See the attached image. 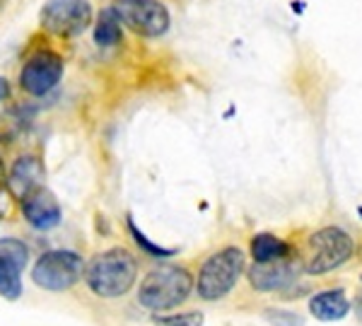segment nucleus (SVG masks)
Returning a JSON list of instances; mask_svg holds the SVG:
<instances>
[{"label": "nucleus", "instance_id": "nucleus-22", "mask_svg": "<svg viewBox=\"0 0 362 326\" xmlns=\"http://www.w3.org/2000/svg\"><path fill=\"white\" fill-rule=\"evenodd\" d=\"M355 312H358V317L362 319V298L358 300V310H355Z\"/></svg>", "mask_w": 362, "mask_h": 326}, {"label": "nucleus", "instance_id": "nucleus-17", "mask_svg": "<svg viewBox=\"0 0 362 326\" xmlns=\"http://www.w3.org/2000/svg\"><path fill=\"white\" fill-rule=\"evenodd\" d=\"M128 230H131L133 240H136V244H138L140 249H143L145 254H150V256H160V259H165V256H174V254H177V249H165V247H157V244L150 242L148 237H145L143 232L138 230L136 223H133L131 218H128Z\"/></svg>", "mask_w": 362, "mask_h": 326}, {"label": "nucleus", "instance_id": "nucleus-4", "mask_svg": "<svg viewBox=\"0 0 362 326\" xmlns=\"http://www.w3.org/2000/svg\"><path fill=\"white\" fill-rule=\"evenodd\" d=\"M355 242L341 227H321L307 240V254L302 269L309 276H324V273L338 269L353 256Z\"/></svg>", "mask_w": 362, "mask_h": 326}, {"label": "nucleus", "instance_id": "nucleus-19", "mask_svg": "<svg viewBox=\"0 0 362 326\" xmlns=\"http://www.w3.org/2000/svg\"><path fill=\"white\" fill-rule=\"evenodd\" d=\"M266 322L273 324V326H305V319L295 312H288V310H268L266 314Z\"/></svg>", "mask_w": 362, "mask_h": 326}, {"label": "nucleus", "instance_id": "nucleus-18", "mask_svg": "<svg viewBox=\"0 0 362 326\" xmlns=\"http://www.w3.org/2000/svg\"><path fill=\"white\" fill-rule=\"evenodd\" d=\"M25 121L15 114H3L0 116V143H13L22 131Z\"/></svg>", "mask_w": 362, "mask_h": 326}, {"label": "nucleus", "instance_id": "nucleus-20", "mask_svg": "<svg viewBox=\"0 0 362 326\" xmlns=\"http://www.w3.org/2000/svg\"><path fill=\"white\" fill-rule=\"evenodd\" d=\"M10 201H13V194L8 189V174H5V165L0 160V218L10 213Z\"/></svg>", "mask_w": 362, "mask_h": 326}, {"label": "nucleus", "instance_id": "nucleus-9", "mask_svg": "<svg viewBox=\"0 0 362 326\" xmlns=\"http://www.w3.org/2000/svg\"><path fill=\"white\" fill-rule=\"evenodd\" d=\"M29 249L20 240H0V298L17 300L22 295V273L27 269Z\"/></svg>", "mask_w": 362, "mask_h": 326}, {"label": "nucleus", "instance_id": "nucleus-8", "mask_svg": "<svg viewBox=\"0 0 362 326\" xmlns=\"http://www.w3.org/2000/svg\"><path fill=\"white\" fill-rule=\"evenodd\" d=\"M61 78H63V58L56 51L42 49L25 61L20 73V85L32 97H44L61 83Z\"/></svg>", "mask_w": 362, "mask_h": 326}, {"label": "nucleus", "instance_id": "nucleus-3", "mask_svg": "<svg viewBox=\"0 0 362 326\" xmlns=\"http://www.w3.org/2000/svg\"><path fill=\"white\" fill-rule=\"evenodd\" d=\"M244 252L239 247H225L203 261L198 271V295L203 300H220L232 293V288L244 273Z\"/></svg>", "mask_w": 362, "mask_h": 326}, {"label": "nucleus", "instance_id": "nucleus-11", "mask_svg": "<svg viewBox=\"0 0 362 326\" xmlns=\"http://www.w3.org/2000/svg\"><path fill=\"white\" fill-rule=\"evenodd\" d=\"M22 215L32 227L37 230H51L61 223V203L49 189L42 184L37 189H32L29 194L22 196Z\"/></svg>", "mask_w": 362, "mask_h": 326}, {"label": "nucleus", "instance_id": "nucleus-15", "mask_svg": "<svg viewBox=\"0 0 362 326\" xmlns=\"http://www.w3.org/2000/svg\"><path fill=\"white\" fill-rule=\"evenodd\" d=\"M121 20L116 17V13L112 8L102 10V15L97 17V27H95V42L97 46H104V49H109V46H116L121 44V39H124V32H121Z\"/></svg>", "mask_w": 362, "mask_h": 326}, {"label": "nucleus", "instance_id": "nucleus-7", "mask_svg": "<svg viewBox=\"0 0 362 326\" xmlns=\"http://www.w3.org/2000/svg\"><path fill=\"white\" fill-rule=\"evenodd\" d=\"M39 22L56 37H78L92 25V5L90 0H49Z\"/></svg>", "mask_w": 362, "mask_h": 326}, {"label": "nucleus", "instance_id": "nucleus-23", "mask_svg": "<svg viewBox=\"0 0 362 326\" xmlns=\"http://www.w3.org/2000/svg\"><path fill=\"white\" fill-rule=\"evenodd\" d=\"M360 218H362V208H360Z\"/></svg>", "mask_w": 362, "mask_h": 326}, {"label": "nucleus", "instance_id": "nucleus-5", "mask_svg": "<svg viewBox=\"0 0 362 326\" xmlns=\"http://www.w3.org/2000/svg\"><path fill=\"white\" fill-rule=\"evenodd\" d=\"M85 276V261L80 254L70 249H54L37 259L32 269V281L49 293H63L70 290Z\"/></svg>", "mask_w": 362, "mask_h": 326}, {"label": "nucleus", "instance_id": "nucleus-13", "mask_svg": "<svg viewBox=\"0 0 362 326\" xmlns=\"http://www.w3.org/2000/svg\"><path fill=\"white\" fill-rule=\"evenodd\" d=\"M309 312L319 322H341L350 312V300L343 290H324L309 300Z\"/></svg>", "mask_w": 362, "mask_h": 326}, {"label": "nucleus", "instance_id": "nucleus-10", "mask_svg": "<svg viewBox=\"0 0 362 326\" xmlns=\"http://www.w3.org/2000/svg\"><path fill=\"white\" fill-rule=\"evenodd\" d=\"M302 264L293 254L283 256V259L268 261V264H254L249 271V281L259 293H273V290H283L293 285L300 276Z\"/></svg>", "mask_w": 362, "mask_h": 326}, {"label": "nucleus", "instance_id": "nucleus-12", "mask_svg": "<svg viewBox=\"0 0 362 326\" xmlns=\"http://www.w3.org/2000/svg\"><path fill=\"white\" fill-rule=\"evenodd\" d=\"M42 182H44V162L37 155H22L8 174V189L17 199H22L32 189L42 186Z\"/></svg>", "mask_w": 362, "mask_h": 326}, {"label": "nucleus", "instance_id": "nucleus-6", "mask_svg": "<svg viewBox=\"0 0 362 326\" xmlns=\"http://www.w3.org/2000/svg\"><path fill=\"white\" fill-rule=\"evenodd\" d=\"M112 10L121 25L140 37H162L169 29V10L160 0H114Z\"/></svg>", "mask_w": 362, "mask_h": 326}, {"label": "nucleus", "instance_id": "nucleus-14", "mask_svg": "<svg viewBox=\"0 0 362 326\" xmlns=\"http://www.w3.org/2000/svg\"><path fill=\"white\" fill-rule=\"evenodd\" d=\"M251 256H254V264H268V261L290 256V244L283 242L276 235L261 232V235H256L251 240Z\"/></svg>", "mask_w": 362, "mask_h": 326}, {"label": "nucleus", "instance_id": "nucleus-16", "mask_svg": "<svg viewBox=\"0 0 362 326\" xmlns=\"http://www.w3.org/2000/svg\"><path fill=\"white\" fill-rule=\"evenodd\" d=\"M203 312H181V314H157L155 326H203Z\"/></svg>", "mask_w": 362, "mask_h": 326}, {"label": "nucleus", "instance_id": "nucleus-2", "mask_svg": "<svg viewBox=\"0 0 362 326\" xmlns=\"http://www.w3.org/2000/svg\"><path fill=\"white\" fill-rule=\"evenodd\" d=\"M194 290V278L184 266H160L143 278L138 288V302L145 310L165 312L184 305Z\"/></svg>", "mask_w": 362, "mask_h": 326}, {"label": "nucleus", "instance_id": "nucleus-1", "mask_svg": "<svg viewBox=\"0 0 362 326\" xmlns=\"http://www.w3.org/2000/svg\"><path fill=\"white\" fill-rule=\"evenodd\" d=\"M138 261L128 249L114 247L97 254L90 264H85V283L97 298H124L136 285Z\"/></svg>", "mask_w": 362, "mask_h": 326}, {"label": "nucleus", "instance_id": "nucleus-21", "mask_svg": "<svg viewBox=\"0 0 362 326\" xmlns=\"http://www.w3.org/2000/svg\"><path fill=\"white\" fill-rule=\"evenodd\" d=\"M8 92H10V85H8V80L5 78H0V102L8 97Z\"/></svg>", "mask_w": 362, "mask_h": 326}]
</instances>
